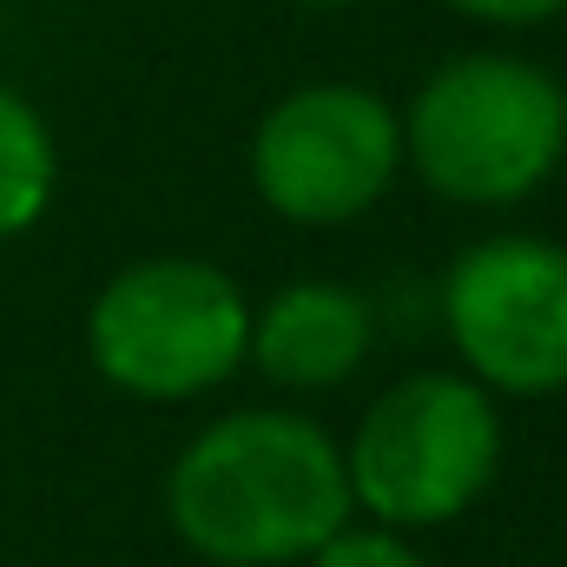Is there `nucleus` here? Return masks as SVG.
<instances>
[{
	"label": "nucleus",
	"instance_id": "obj_7",
	"mask_svg": "<svg viewBox=\"0 0 567 567\" xmlns=\"http://www.w3.org/2000/svg\"><path fill=\"white\" fill-rule=\"evenodd\" d=\"M377 350V303L357 284L297 278L251 303V350L245 363L278 390H337L350 383Z\"/></svg>",
	"mask_w": 567,
	"mask_h": 567
},
{
	"label": "nucleus",
	"instance_id": "obj_4",
	"mask_svg": "<svg viewBox=\"0 0 567 567\" xmlns=\"http://www.w3.org/2000/svg\"><path fill=\"white\" fill-rule=\"evenodd\" d=\"M251 297L212 258L152 251L86 303V357L133 403H198L245 370Z\"/></svg>",
	"mask_w": 567,
	"mask_h": 567
},
{
	"label": "nucleus",
	"instance_id": "obj_11",
	"mask_svg": "<svg viewBox=\"0 0 567 567\" xmlns=\"http://www.w3.org/2000/svg\"><path fill=\"white\" fill-rule=\"evenodd\" d=\"M297 7H363V0H297Z\"/></svg>",
	"mask_w": 567,
	"mask_h": 567
},
{
	"label": "nucleus",
	"instance_id": "obj_3",
	"mask_svg": "<svg viewBox=\"0 0 567 567\" xmlns=\"http://www.w3.org/2000/svg\"><path fill=\"white\" fill-rule=\"evenodd\" d=\"M502 449V396L462 370H410L343 442L350 508L396 535L449 528L495 488Z\"/></svg>",
	"mask_w": 567,
	"mask_h": 567
},
{
	"label": "nucleus",
	"instance_id": "obj_10",
	"mask_svg": "<svg viewBox=\"0 0 567 567\" xmlns=\"http://www.w3.org/2000/svg\"><path fill=\"white\" fill-rule=\"evenodd\" d=\"M449 13L475 20V27H502V33H522V27H548L561 20L567 0H442Z\"/></svg>",
	"mask_w": 567,
	"mask_h": 567
},
{
	"label": "nucleus",
	"instance_id": "obj_5",
	"mask_svg": "<svg viewBox=\"0 0 567 567\" xmlns=\"http://www.w3.org/2000/svg\"><path fill=\"white\" fill-rule=\"evenodd\" d=\"M245 165L271 218L303 231H337L370 218L403 178V113L377 86L310 80L265 106Z\"/></svg>",
	"mask_w": 567,
	"mask_h": 567
},
{
	"label": "nucleus",
	"instance_id": "obj_1",
	"mask_svg": "<svg viewBox=\"0 0 567 567\" xmlns=\"http://www.w3.org/2000/svg\"><path fill=\"white\" fill-rule=\"evenodd\" d=\"M350 515L343 442L297 410H231L165 468V522L212 567L310 561Z\"/></svg>",
	"mask_w": 567,
	"mask_h": 567
},
{
	"label": "nucleus",
	"instance_id": "obj_8",
	"mask_svg": "<svg viewBox=\"0 0 567 567\" xmlns=\"http://www.w3.org/2000/svg\"><path fill=\"white\" fill-rule=\"evenodd\" d=\"M60 192V145L53 126L40 120V106L0 80V245L27 238Z\"/></svg>",
	"mask_w": 567,
	"mask_h": 567
},
{
	"label": "nucleus",
	"instance_id": "obj_9",
	"mask_svg": "<svg viewBox=\"0 0 567 567\" xmlns=\"http://www.w3.org/2000/svg\"><path fill=\"white\" fill-rule=\"evenodd\" d=\"M303 567H429L423 548L410 542V535H396V528H383V522H343L317 555Z\"/></svg>",
	"mask_w": 567,
	"mask_h": 567
},
{
	"label": "nucleus",
	"instance_id": "obj_6",
	"mask_svg": "<svg viewBox=\"0 0 567 567\" xmlns=\"http://www.w3.org/2000/svg\"><path fill=\"white\" fill-rule=\"evenodd\" d=\"M442 337L488 396L567 390V245L535 231L475 238L442 278Z\"/></svg>",
	"mask_w": 567,
	"mask_h": 567
},
{
	"label": "nucleus",
	"instance_id": "obj_2",
	"mask_svg": "<svg viewBox=\"0 0 567 567\" xmlns=\"http://www.w3.org/2000/svg\"><path fill=\"white\" fill-rule=\"evenodd\" d=\"M567 158V86L522 53H455L403 106V165L462 212L535 198Z\"/></svg>",
	"mask_w": 567,
	"mask_h": 567
}]
</instances>
